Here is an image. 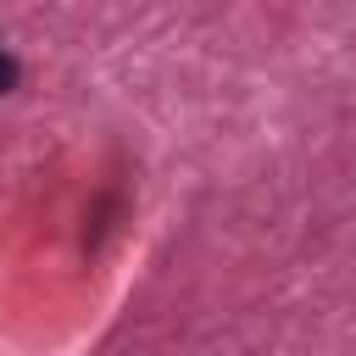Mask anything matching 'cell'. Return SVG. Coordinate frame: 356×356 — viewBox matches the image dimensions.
I'll use <instances>...</instances> for the list:
<instances>
[{
	"instance_id": "1",
	"label": "cell",
	"mask_w": 356,
	"mask_h": 356,
	"mask_svg": "<svg viewBox=\"0 0 356 356\" xmlns=\"http://www.w3.org/2000/svg\"><path fill=\"white\" fill-rule=\"evenodd\" d=\"M17 78H22L17 56H11V50H0V95H11V89H17Z\"/></svg>"
}]
</instances>
